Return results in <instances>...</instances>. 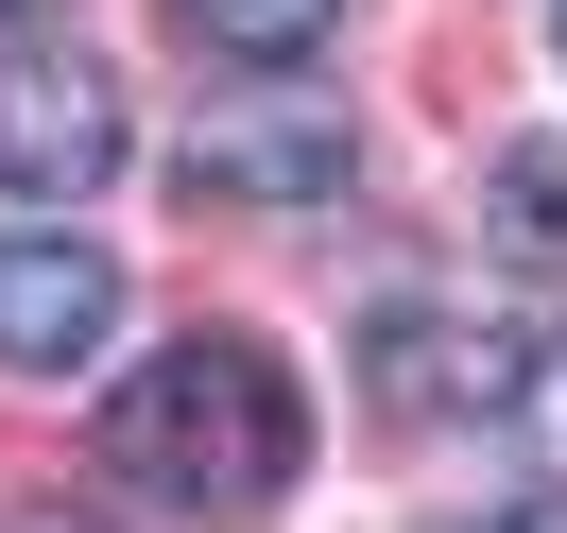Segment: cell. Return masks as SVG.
<instances>
[{
  "label": "cell",
  "mask_w": 567,
  "mask_h": 533,
  "mask_svg": "<svg viewBox=\"0 0 567 533\" xmlns=\"http://www.w3.org/2000/svg\"><path fill=\"white\" fill-rule=\"evenodd\" d=\"M104 448H121V482H155L173 516L258 533L292 499V464H310V396H292V361L258 345V327H189V345H155L138 379H121Z\"/></svg>",
  "instance_id": "6da1fadb"
},
{
  "label": "cell",
  "mask_w": 567,
  "mask_h": 533,
  "mask_svg": "<svg viewBox=\"0 0 567 533\" xmlns=\"http://www.w3.org/2000/svg\"><path fill=\"white\" fill-rule=\"evenodd\" d=\"M121 139H138V121H121V70H86V52H0V189H18V207H86V189L121 173Z\"/></svg>",
  "instance_id": "7a4b0ae2"
},
{
  "label": "cell",
  "mask_w": 567,
  "mask_h": 533,
  "mask_svg": "<svg viewBox=\"0 0 567 533\" xmlns=\"http://www.w3.org/2000/svg\"><path fill=\"white\" fill-rule=\"evenodd\" d=\"M104 345H121V258L86 224H18L0 242V361L18 379H86Z\"/></svg>",
  "instance_id": "3957f363"
},
{
  "label": "cell",
  "mask_w": 567,
  "mask_h": 533,
  "mask_svg": "<svg viewBox=\"0 0 567 533\" xmlns=\"http://www.w3.org/2000/svg\"><path fill=\"white\" fill-rule=\"evenodd\" d=\"M189 207H327L344 189V104H224L189 121Z\"/></svg>",
  "instance_id": "277c9868"
},
{
  "label": "cell",
  "mask_w": 567,
  "mask_h": 533,
  "mask_svg": "<svg viewBox=\"0 0 567 533\" xmlns=\"http://www.w3.org/2000/svg\"><path fill=\"white\" fill-rule=\"evenodd\" d=\"M361 396H379V413H413V430H447V413H498V396H516V361H498L482 327H447L430 293H395V310L361 327Z\"/></svg>",
  "instance_id": "5b68a950"
},
{
  "label": "cell",
  "mask_w": 567,
  "mask_h": 533,
  "mask_svg": "<svg viewBox=\"0 0 567 533\" xmlns=\"http://www.w3.org/2000/svg\"><path fill=\"white\" fill-rule=\"evenodd\" d=\"M173 18L224 52V70H258V86H276V70H310V52L344 35V0H173Z\"/></svg>",
  "instance_id": "8992f818"
},
{
  "label": "cell",
  "mask_w": 567,
  "mask_h": 533,
  "mask_svg": "<svg viewBox=\"0 0 567 533\" xmlns=\"http://www.w3.org/2000/svg\"><path fill=\"white\" fill-rule=\"evenodd\" d=\"M482 207H498V258L516 276H567V139H516L482 173Z\"/></svg>",
  "instance_id": "52a82bcc"
},
{
  "label": "cell",
  "mask_w": 567,
  "mask_h": 533,
  "mask_svg": "<svg viewBox=\"0 0 567 533\" xmlns=\"http://www.w3.org/2000/svg\"><path fill=\"white\" fill-rule=\"evenodd\" d=\"M516 413H533V448L567 464V345H550V361H533V379H516Z\"/></svg>",
  "instance_id": "ba28073f"
},
{
  "label": "cell",
  "mask_w": 567,
  "mask_h": 533,
  "mask_svg": "<svg viewBox=\"0 0 567 533\" xmlns=\"http://www.w3.org/2000/svg\"><path fill=\"white\" fill-rule=\"evenodd\" d=\"M498 533H567V482H533V499H516V516H498Z\"/></svg>",
  "instance_id": "9c48e42d"
},
{
  "label": "cell",
  "mask_w": 567,
  "mask_h": 533,
  "mask_svg": "<svg viewBox=\"0 0 567 533\" xmlns=\"http://www.w3.org/2000/svg\"><path fill=\"white\" fill-rule=\"evenodd\" d=\"M0 533H86V516H0Z\"/></svg>",
  "instance_id": "30bf717a"
},
{
  "label": "cell",
  "mask_w": 567,
  "mask_h": 533,
  "mask_svg": "<svg viewBox=\"0 0 567 533\" xmlns=\"http://www.w3.org/2000/svg\"><path fill=\"white\" fill-rule=\"evenodd\" d=\"M0 18H35V0H0Z\"/></svg>",
  "instance_id": "8fae6325"
}]
</instances>
